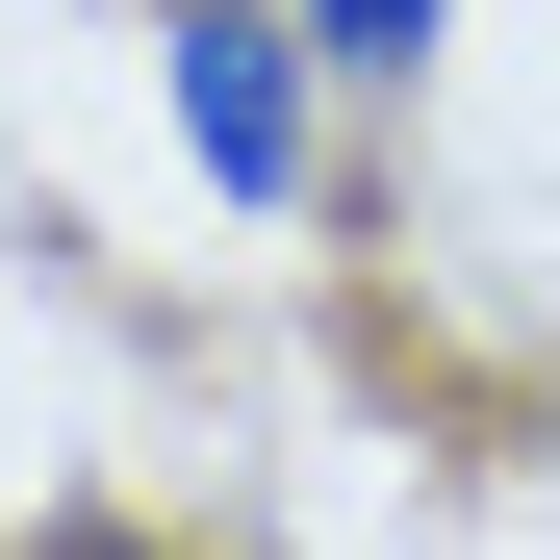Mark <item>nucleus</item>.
I'll list each match as a JSON object with an SVG mask.
<instances>
[{
    "label": "nucleus",
    "instance_id": "1",
    "mask_svg": "<svg viewBox=\"0 0 560 560\" xmlns=\"http://www.w3.org/2000/svg\"><path fill=\"white\" fill-rule=\"evenodd\" d=\"M153 103H178V153H205V205H306L331 178V128H306V26L280 0H153Z\"/></svg>",
    "mask_w": 560,
    "mask_h": 560
},
{
    "label": "nucleus",
    "instance_id": "2",
    "mask_svg": "<svg viewBox=\"0 0 560 560\" xmlns=\"http://www.w3.org/2000/svg\"><path fill=\"white\" fill-rule=\"evenodd\" d=\"M280 26H306V77H383V103H408V77L458 51V0H280Z\"/></svg>",
    "mask_w": 560,
    "mask_h": 560
},
{
    "label": "nucleus",
    "instance_id": "3",
    "mask_svg": "<svg viewBox=\"0 0 560 560\" xmlns=\"http://www.w3.org/2000/svg\"><path fill=\"white\" fill-rule=\"evenodd\" d=\"M77 560H153V535H77Z\"/></svg>",
    "mask_w": 560,
    "mask_h": 560
}]
</instances>
